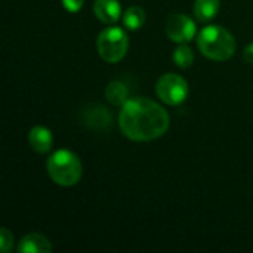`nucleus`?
I'll use <instances>...</instances> for the list:
<instances>
[{"label": "nucleus", "mask_w": 253, "mask_h": 253, "mask_svg": "<svg viewBox=\"0 0 253 253\" xmlns=\"http://www.w3.org/2000/svg\"><path fill=\"white\" fill-rule=\"evenodd\" d=\"M111 123V116L108 110L102 108L101 105H95L84 113V125L92 129H104L108 127Z\"/></svg>", "instance_id": "obj_10"}, {"label": "nucleus", "mask_w": 253, "mask_h": 253, "mask_svg": "<svg viewBox=\"0 0 253 253\" xmlns=\"http://www.w3.org/2000/svg\"><path fill=\"white\" fill-rule=\"evenodd\" d=\"M157 96L168 105H181L188 96V83L175 73L163 74L156 84Z\"/></svg>", "instance_id": "obj_5"}, {"label": "nucleus", "mask_w": 253, "mask_h": 253, "mask_svg": "<svg viewBox=\"0 0 253 253\" xmlns=\"http://www.w3.org/2000/svg\"><path fill=\"white\" fill-rule=\"evenodd\" d=\"M145 22V10L139 6L129 7L123 15V24L127 30L136 31L139 30Z\"/></svg>", "instance_id": "obj_13"}, {"label": "nucleus", "mask_w": 253, "mask_h": 253, "mask_svg": "<svg viewBox=\"0 0 253 253\" xmlns=\"http://www.w3.org/2000/svg\"><path fill=\"white\" fill-rule=\"evenodd\" d=\"M105 98L113 105L123 107L129 101V90H127L126 84H123L119 80H114L105 87Z\"/></svg>", "instance_id": "obj_12"}, {"label": "nucleus", "mask_w": 253, "mask_h": 253, "mask_svg": "<svg viewBox=\"0 0 253 253\" xmlns=\"http://www.w3.org/2000/svg\"><path fill=\"white\" fill-rule=\"evenodd\" d=\"M13 245V236L7 228H1L0 231V249L1 252H9Z\"/></svg>", "instance_id": "obj_15"}, {"label": "nucleus", "mask_w": 253, "mask_h": 253, "mask_svg": "<svg viewBox=\"0 0 253 253\" xmlns=\"http://www.w3.org/2000/svg\"><path fill=\"white\" fill-rule=\"evenodd\" d=\"M221 1L219 0H196L194 3V15L199 21L208 22L213 19L219 12Z\"/></svg>", "instance_id": "obj_11"}, {"label": "nucleus", "mask_w": 253, "mask_h": 253, "mask_svg": "<svg viewBox=\"0 0 253 253\" xmlns=\"http://www.w3.org/2000/svg\"><path fill=\"white\" fill-rule=\"evenodd\" d=\"M62 4H64V7H65L68 12L76 13V12H79V10L83 7L84 0H62Z\"/></svg>", "instance_id": "obj_16"}, {"label": "nucleus", "mask_w": 253, "mask_h": 253, "mask_svg": "<svg viewBox=\"0 0 253 253\" xmlns=\"http://www.w3.org/2000/svg\"><path fill=\"white\" fill-rule=\"evenodd\" d=\"M197 46L206 58L213 61H227L236 52L233 34L221 25L205 27L197 37Z\"/></svg>", "instance_id": "obj_2"}, {"label": "nucleus", "mask_w": 253, "mask_h": 253, "mask_svg": "<svg viewBox=\"0 0 253 253\" xmlns=\"http://www.w3.org/2000/svg\"><path fill=\"white\" fill-rule=\"evenodd\" d=\"M96 49L99 56L110 64L122 61L129 49V37L123 28L110 27L99 33L96 40Z\"/></svg>", "instance_id": "obj_4"}, {"label": "nucleus", "mask_w": 253, "mask_h": 253, "mask_svg": "<svg viewBox=\"0 0 253 253\" xmlns=\"http://www.w3.org/2000/svg\"><path fill=\"white\" fill-rule=\"evenodd\" d=\"M166 36L175 43H188L194 39L197 27L196 22L185 13L170 15L166 21Z\"/></svg>", "instance_id": "obj_6"}, {"label": "nucleus", "mask_w": 253, "mask_h": 253, "mask_svg": "<svg viewBox=\"0 0 253 253\" xmlns=\"http://www.w3.org/2000/svg\"><path fill=\"white\" fill-rule=\"evenodd\" d=\"M173 61L179 68H190L194 62V53L187 43H181L173 52Z\"/></svg>", "instance_id": "obj_14"}, {"label": "nucleus", "mask_w": 253, "mask_h": 253, "mask_svg": "<svg viewBox=\"0 0 253 253\" xmlns=\"http://www.w3.org/2000/svg\"><path fill=\"white\" fill-rule=\"evenodd\" d=\"M18 251L21 253H50L52 252V245L49 239L39 233H31L22 237L19 242Z\"/></svg>", "instance_id": "obj_9"}, {"label": "nucleus", "mask_w": 253, "mask_h": 253, "mask_svg": "<svg viewBox=\"0 0 253 253\" xmlns=\"http://www.w3.org/2000/svg\"><path fill=\"white\" fill-rule=\"evenodd\" d=\"M28 144L33 148V151L39 154H46L47 151H50L53 145L52 132L44 126H34L28 133Z\"/></svg>", "instance_id": "obj_8"}, {"label": "nucleus", "mask_w": 253, "mask_h": 253, "mask_svg": "<svg viewBox=\"0 0 253 253\" xmlns=\"http://www.w3.org/2000/svg\"><path fill=\"white\" fill-rule=\"evenodd\" d=\"M245 59H246V62L253 64V43H251L249 46H246V49H245Z\"/></svg>", "instance_id": "obj_17"}, {"label": "nucleus", "mask_w": 253, "mask_h": 253, "mask_svg": "<svg viewBox=\"0 0 253 253\" xmlns=\"http://www.w3.org/2000/svg\"><path fill=\"white\" fill-rule=\"evenodd\" d=\"M170 125L168 111L145 96L129 98L119 114L122 133L136 142L157 139L166 133Z\"/></svg>", "instance_id": "obj_1"}, {"label": "nucleus", "mask_w": 253, "mask_h": 253, "mask_svg": "<svg viewBox=\"0 0 253 253\" xmlns=\"http://www.w3.org/2000/svg\"><path fill=\"white\" fill-rule=\"evenodd\" d=\"M93 13L101 22L114 24L122 16L120 1L119 0H95Z\"/></svg>", "instance_id": "obj_7"}, {"label": "nucleus", "mask_w": 253, "mask_h": 253, "mask_svg": "<svg viewBox=\"0 0 253 253\" xmlns=\"http://www.w3.org/2000/svg\"><path fill=\"white\" fill-rule=\"evenodd\" d=\"M46 169L50 179L61 187L76 185L83 173L80 159L68 150L55 151L46 162Z\"/></svg>", "instance_id": "obj_3"}]
</instances>
